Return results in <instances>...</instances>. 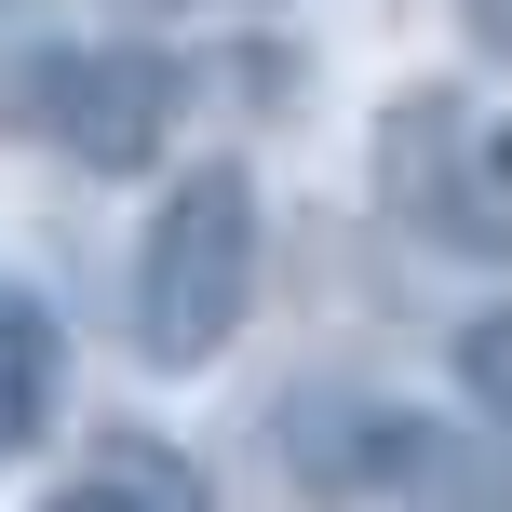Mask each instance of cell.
<instances>
[{"mask_svg": "<svg viewBox=\"0 0 512 512\" xmlns=\"http://www.w3.org/2000/svg\"><path fill=\"white\" fill-rule=\"evenodd\" d=\"M14 108L27 135H54L68 162H95V176H135V162L176 135V68L135 41H54V54H14Z\"/></svg>", "mask_w": 512, "mask_h": 512, "instance_id": "cell-2", "label": "cell"}, {"mask_svg": "<svg viewBox=\"0 0 512 512\" xmlns=\"http://www.w3.org/2000/svg\"><path fill=\"white\" fill-rule=\"evenodd\" d=\"M459 391L512 432V310H472V324H459Z\"/></svg>", "mask_w": 512, "mask_h": 512, "instance_id": "cell-5", "label": "cell"}, {"mask_svg": "<svg viewBox=\"0 0 512 512\" xmlns=\"http://www.w3.org/2000/svg\"><path fill=\"white\" fill-rule=\"evenodd\" d=\"M54 499H149V512H189V499H203V459H162L149 432H95Z\"/></svg>", "mask_w": 512, "mask_h": 512, "instance_id": "cell-3", "label": "cell"}, {"mask_svg": "<svg viewBox=\"0 0 512 512\" xmlns=\"http://www.w3.org/2000/svg\"><path fill=\"white\" fill-rule=\"evenodd\" d=\"M459 27H472V54H486V68H512V0H459Z\"/></svg>", "mask_w": 512, "mask_h": 512, "instance_id": "cell-6", "label": "cell"}, {"mask_svg": "<svg viewBox=\"0 0 512 512\" xmlns=\"http://www.w3.org/2000/svg\"><path fill=\"white\" fill-rule=\"evenodd\" d=\"M41 418H54V324L0 283V459H14Z\"/></svg>", "mask_w": 512, "mask_h": 512, "instance_id": "cell-4", "label": "cell"}, {"mask_svg": "<svg viewBox=\"0 0 512 512\" xmlns=\"http://www.w3.org/2000/svg\"><path fill=\"white\" fill-rule=\"evenodd\" d=\"M243 310H256V176L243 162H203V176L162 189L149 243H135L122 337H135L149 378H203V364L243 337Z\"/></svg>", "mask_w": 512, "mask_h": 512, "instance_id": "cell-1", "label": "cell"}]
</instances>
